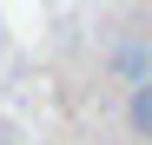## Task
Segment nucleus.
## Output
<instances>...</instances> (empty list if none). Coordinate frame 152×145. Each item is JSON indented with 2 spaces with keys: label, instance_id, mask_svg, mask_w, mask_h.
Instances as JSON below:
<instances>
[{
  "label": "nucleus",
  "instance_id": "1",
  "mask_svg": "<svg viewBox=\"0 0 152 145\" xmlns=\"http://www.w3.org/2000/svg\"><path fill=\"white\" fill-rule=\"evenodd\" d=\"M126 125H132V138H152V79L126 92Z\"/></svg>",
  "mask_w": 152,
  "mask_h": 145
}]
</instances>
